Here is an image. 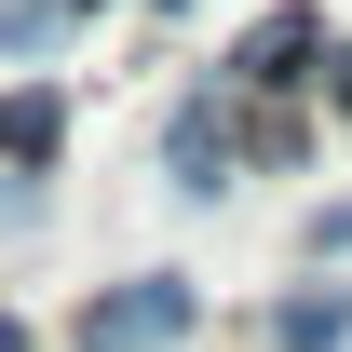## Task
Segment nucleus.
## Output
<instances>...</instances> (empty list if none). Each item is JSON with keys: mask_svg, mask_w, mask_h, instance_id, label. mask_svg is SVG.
I'll return each instance as SVG.
<instances>
[{"mask_svg": "<svg viewBox=\"0 0 352 352\" xmlns=\"http://www.w3.org/2000/svg\"><path fill=\"white\" fill-rule=\"evenodd\" d=\"M176 339H190V285L176 271H135V285H109L82 311V352H176Z\"/></svg>", "mask_w": 352, "mask_h": 352, "instance_id": "1", "label": "nucleus"}, {"mask_svg": "<svg viewBox=\"0 0 352 352\" xmlns=\"http://www.w3.org/2000/svg\"><path fill=\"white\" fill-rule=\"evenodd\" d=\"M230 135H244V122H230L217 95H190V109H176L163 163H176V190H190V204H217V190H230Z\"/></svg>", "mask_w": 352, "mask_h": 352, "instance_id": "2", "label": "nucleus"}, {"mask_svg": "<svg viewBox=\"0 0 352 352\" xmlns=\"http://www.w3.org/2000/svg\"><path fill=\"white\" fill-rule=\"evenodd\" d=\"M311 54H325V14H271L258 41L230 54V82H244V95H285V82H311Z\"/></svg>", "mask_w": 352, "mask_h": 352, "instance_id": "3", "label": "nucleus"}, {"mask_svg": "<svg viewBox=\"0 0 352 352\" xmlns=\"http://www.w3.org/2000/svg\"><path fill=\"white\" fill-rule=\"evenodd\" d=\"M271 339H285V352H339V339H352V285H325V298H285V311H271Z\"/></svg>", "mask_w": 352, "mask_h": 352, "instance_id": "4", "label": "nucleus"}, {"mask_svg": "<svg viewBox=\"0 0 352 352\" xmlns=\"http://www.w3.org/2000/svg\"><path fill=\"white\" fill-rule=\"evenodd\" d=\"M54 135H68L54 95H0V163H54Z\"/></svg>", "mask_w": 352, "mask_h": 352, "instance_id": "5", "label": "nucleus"}, {"mask_svg": "<svg viewBox=\"0 0 352 352\" xmlns=\"http://www.w3.org/2000/svg\"><path fill=\"white\" fill-rule=\"evenodd\" d=\"M68 14H82V0H0V54H41Z\"/></svg>", "mask_w": 352, "mask_h": 352, "instance_id": "6", "label": "nucleus"}, {"mask_svg": "<svg viewBox=\"0 0 352 352\" xmlns=\"http://www.w3.org/2000/svg\"><path fill=\"white\" fill-rule=\"evenodd\" d=\"M311 244H325V258H352V204H325V217H311Z\"/></svg>", "mask_w": 352, "mask_h": 352, "instance_id": "7", "label": "nucleus"}, {"mask_svg": "<svg viewBox=\"0 0 352 352\" xmlns=\"http://www.w3.org/2000/svg\"><path fill=\"white\" fill-rule=\"evenodd\" d=\"M325 68H339V122H352V54H325Z\"/></svg>", "mask_w": 352, "mask_h": 352, "instance_id": "8", "label": "nucleus"}]
</instances>
